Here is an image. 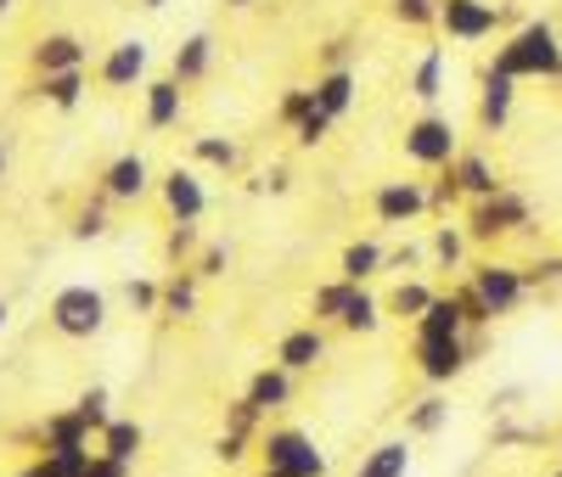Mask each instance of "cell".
<instances>
[{
  "label": "cell",
  "instance_id": "1",
  "mask_svg": "<svg viewBox=\"0 0 562 477\" xmlns=\"http://www.w3.org/2000/svg\"><path fill=\"white\" fill-rule=\"evenodd\" d=\"M490 68L506 73V79H562V39L546 18L524 23L518 34H506V45L495 52Z\"/></svg>",
  "mask_w": 562,
  "mask_h": 477
},
{
  "label": "cell",
  "instance_id": "2",
  "mask_svg": "<svg viewBox=\"0 0 562 477\" xmlns=\"http://www.w3.org/2000/svg\"><path fill=\"white\" fill-rule=\"evenodd\" d=\"M529 225V197L524 191H495V197L473 203V214H467V242H501V236L524 230Z\"/></svg>",
  "mask_w": 562,
  "mask_h": 477
},
{
  "label": "cell",
  "instance_id": "3",
  "mask_svg": "<svg viewBox=\"0 0 562 477\" xmlns=\"http://www.w3.org/2000/svg\"><path fill=\"white\" fill-rule=\"evenodd\" d=\"M259 450H265V472H281V477H326V455L299 433V427H270Z\"/></svg>",
  "mask_w": 562,
  "mask_h": 477
},
{
  "label": "cell",
  "instance_id": "4",
  "mask_svg": "<svg viewBox=\"0 0 562 477\" xmlns=\"http://www.w3.org/2000/svg\"><path fill=\"white\" fill-rule=\"evenodd\" d=\"M405 158L422 163V169H450V163L461 158L456 124L439 118V113H422L416 124H405Z\"/></svg>",
  "mask_w": 562,
  "mask_h": 477
},
{
  "label": "cell",
  "instance_id": "5",
  "mask_svg": "<svg viewBox=\"0 0 562 477\" xmlns=\"http://www.w3.org/2000/svg\"><path fill=\"white\" fill-rule=\"evenodd\" d=\"M52 326L63 331V338H97V331L108 326V298L97 293V286H63V293L52 298Z\"/></svg>",
  "mask_w": 562,
  "mask_h": 477
},
{
  "label": "cell",
  "instance_id": "6",
  "mask_svg": "<svg viewBox=\"0 0 562 477\" xmlns=\"http://www.w3.org/2000/svg\"><path fill=\"white\" fill-rule=\"evenodd\" d=\"M473 293L484 298V309L501 320V315H512L524 298H529V281H524V270L518 264H501V259H490V264H479L473 270Z\"/></svg>",
  "mask_w": 562,
  "mask_h": 477
},
{
  "label": "cell",
  "instance_id": "7",
  "mask_svg": "<svg viewBox=\"0 0 562 477\" xmlns=\"http://www.w3.org/2000/svg\"><path fill=\"white\" fill-rule=\"evenodd\" d=\"M439 29L450 39H490L501 29V7L495 0H439Z\"/></svg>",
  "mask_w": 562,
  "mask_h": 477
},
{
  "label": "cell",
  "instance_id": "8",
  "mask_svg": "<svg viewBox=\"0 0 562 477\" xmlns=\"http://www.w3.org/2000/svg\"><path fill=\"white\" fill-rule=\"evenodd\" d=\"M371 208H378L383 225H411L416 214H428L434 203H428V185H422V180H389V185H378Z\"/></svg>",
  "mask_w": 562,
  "mask_h": 477
},
{
  "label": "cell",
  "instance_id": "9",
  "mask_svg": "<svg viewBox=\"0 0 562 477\" xmlns=\"http://www.w3.org/2000/svg\"><path fill=\"white\" fill-rule=\"evenodd\" d=\"M467 365H473V349H467V338H450V343H416V371L428 376L434 388L456 382Z\"/></svg>",
  "mask_w": 562,
  "mask_h": 477
},
{
  "label": "cell",
  "instance_id": "10",
  "mask_svg": "<svg viewBox=\"0 0 562 477\" xmlns=\"http://www.w3.org/2000/svg\"><path fill=\"white\" fill-rule=\"evenodd\" d=\"M147 185H153V169L140 152H124L102 169V197L108 203H135V197H147Z\"/></svg>",
  "mask_w": 562,
  "mask_h": 477
},
{
  "label": "cell",
  "instance_id": "11",
  "mask_svg": "<svg viewBox=\"0 0 562 477\" xmlns=\"http://www.w3.org/2000/svg\"><path fill=\"white\" fill-rule=\"evenodd\" d=\"M164 203L175 214V225H198L209 214V197H203V180L192 169H169L164 174Z\"/></svg>",
  "mask_w": 562,
  "mask_h": 477
},
{
  "label": "cell",
  "instance_id": "12",
  "mask_svg": "<svg viewBox=\"0 0 562 477\" xmlns=\"http://www.w3.org/2000/svg\"><path fill=\"white\" fill-rule=\"evenodd\" d=\"M140 73H147V39H119L102 57V84L108 90H130V84H140Z\"/></svg>",
  "mask_w": 562,
  "mask_h": 477
},
{
  "label": "cell",
  "instance_id": "13",
  "mask_svg": "<svg viewBox=\"0 0 562 477\" xmlns=\"http://www.w3.org/2000/svg\"><path fill=\"white\" fill-rule=\"evenodd\" d=\"M326 360V338H321V326H299V331H288V338L276 343V365L281 371H315Z\"/></svg>",
  "mask_w": 562,
  "mask_h": 477
},
{
  "label": "cell",
  "instance_id": "14",
  "mask_svg": "<svg viewBox=\"0 0 562 477\" xmlns=\"http://www.w3.org/2000/svg\"><path fill=\"white\" fill-rule=\"evenodd\" d=\"M450 174H456V185H461V197H473V203H484V197H495V191H506V180L495 174V163H490L484 152H461V158L450 163Z\"/></svg>",
  "mask_w": 562,
  "mask_h": 477
},
{
  "label": "cell",
  "instance_id": "15",
  "mask_svg": "<svg viewBox=\"0 0 562 477\" xmlns=\"http://www.w3.org/2000/svg\"><path fill=\"white\" fill-rule=\"evenodd\" d=\"M450 338H467V315H461L456 293L434 298V304H428V315L416 320V343H450Z\"/></svg>",
  "mask_w": 562,
  "mask_h": 477
},
{
  "label": "cell",
  "instance_id": "16",
  "mask_svg": "<svg viewBox=\"0 0 562 477\" xmlns=\"http://www.w3.org/2000/svg\"><path fill=\"white\" fill-rule=\"evenodd\" d=\"M85 68V45L74 34H45L34 45V73L40 79H52V73H79Z\"/></svg>",
  "mask_w": 562,
  "mask_h": 477
},
{
  "label": "cell",
  "instance_id": "17",
  "mask_svg": "<svg viewBox=\"0 0 562 477\" xmlns=\"http://www.w3.org/2000/svg\"><path fill=\"white\" fill-rule=\"evenodd\" d=\"M512 102H518V79H506V73H484V90H479V124L484 129H506L512 118Z\"/></svg>",
  "mask_w": 562,
  "mask_h": 477
},
{
  "label": "cell",
  "instance_id": "18",
  "mask_svg": "<svg viewBox=\"0 0 562 477\" xmlns=\"http://www.w3.org/2000/svg\"><path fill=\"white\" fill-rule=\"evenodd\" d=\"M209 68H214V34H192V39L175 45V63H169L175 84H198Z\"/></svg>",
  "mask_w": 562,
  "mask_h": 477
},
{
  "label": "cell",
  "instance_id": "19",
  "mask_svg": "<svg viewBox=\"0 0 562 477\" xmlns=\"http://www.w3.org/2000/svg\"><path fill=\"white\" fill-rule=\"evenodd\" d=\"M40 439H45V455H57V450H90V427L79 421V410H57V416H45Z\"/></svg>",
  "mask_w": 562,
  "mask_h": 477
},
{
  "label": "cell",
  "instance_id": "20",
  "mask_svg": "<svg viewBox=\"0 0 562 477\" xmlns=\"http://www.w3.org/2000/svg\"><path fill=\"white\" fill-rule=\"evenodd\" d=\"M355 90H360L355 73H349V68H333V73L315 79V107H321L326 118H344V113L355 107Z\"/></svg>",
  "mask_w": 562,
  "mask_h": 477
},
{
  "label": "cell",
  "instance_id": "21",
  "mask_svg": "<svg viewBox=\"0 0 562 477\" xmlns=\"http://www.w3.org/2000/svg\"><path fill=\"white\" fill-rule=\"evenodd\" d=\"M411 472V444L405 439H389L378 450H366V461L355 466V477H405Z\"/></svg>",
  "mask_w": 562,
  "mask_h": 477
},
{
  "label": "cell",
  "instance_id": "22",
  "mask_svg": "<svg viewBox=\"0 0 562 477\" xmlns=\"http://www.w3.org/2000/svg\"><path fill=\"white\" fill-rule=\"evenodd\" d=\"M248 399L270 416V410H281V405H288L293 399V371H281V365H265L254 382H248Z\"/></svg>",
  "mask_w": 562,
  "mask_h": 477
},
{
  "label": "cell",
  "instance_id": "23",
  "mask_svg": "<svg viewBox=\"0 0 562 477\" xmlns=\"http://www.w3.org/2000/svg\"><path fill=\"white\" fill-rule=\"evenodd\" d=\"M140 444H147V433H140V421H119V416H113L108 433L97 439V450H102L108 461H119V466H135Z\"/></svg>",
  "mask_w": 562,
  "mask_h": 477
},
{
  "label": "cell",
  "instance_id": "24",
  "mask_svg": "<svg viewBox=\"0 0 562 477\" xmlns=\"http://www.w3.org/2000/svg\"><path fill=\"white\" fill-rule=\"evenodd\" d=\"M180 107H186V95L175 79H153L147 84V124L153 129H175L180 124Z\"/></svg>",
  "mask_w": 562,
  "mask_h": 477
},
{
  "label": "cell",
  "instance_id": "25",
  "mask_svg": "<svg viewBox=\"0 0 562 477\" xmlns=\"http://www.w3.org/2000/svg\"><path fill=\"white\" fill-rule=\"evenodd\" d=\"M383 264H389V259H383V248H378V242H349V248H344V264H338V281L366 286Z\"/></svg>",
  "mask_w": 562,
  "mask_h": 477
},
{
  "label": "cell",
  "instance_id": "26",
  "mask_svg": "<svg viewBox=\"0 0 562 477\" xmlns=\"http://www.w3.org/2000/svg\"><path fill=\"white\" fill-rule=\"evenodd\" d=\"M411 95H416V102H439V95H445V52H439V45L422 52V63L411 73Z\"/></svg>",
  "mask_w": 562,
  "mask_h": 477
},
{
  "label": "cell",
  "instance_id": "27",
  "mask_svg": "<svg viewBox=\"0 0 562 477\" xmlns=\"http://www.w3.org/2000/svg\"><path fill=\"white\" fill-rule=\"evenodd\" d=\"M445 421H450V399H445V394H428V399H416V405L405 410V433H416V439H434Z\"/></svg>",
  "mask_w": 562,
  "mask_h": 477
},
{
  "label": "cell",
  "instance_id": "28",
  "mask_svg": "<svg viewBox=\"0 0 562 477\" xmlns=\"http://www.w3.org/2000/svg\"><path fill=\"white\" fill-rule=\"evenodd\" d=\"M164 315H175V320L198 315V275H192V270H175V275L164 281Z\"/></svg>",
  "mask_w": 562,
  "mask_h": 477
},
{
  "label": "cell",
  "instance_id": "29",
  "mask_svg": "<svg viewBox=\"0 0 562 477\" xmlns=\"http://www.w3.org/2000/svg\"><path fill=\"white\" fill-rule=\"evenodd\" d=\"M40 95H45L52 107L74 113V107L85 102V68H79V73H52V79H40Z\"/></svg>",
  "mask_w": 562,
  "mask_h": 477
},
{
  "label": "cell",
  "instance_id": "30",
  "mask_svg": "<svg viewBox=\"0 0 562 477\" xmlns=\"http://www.w3.org/2000/svg\"><path fill=\"white\" fill-rule=\"evenodd\" d=\"M344 331H378L383 326V304L366 293V286H355V298H349V309H344V320H338Z\"/></svg>",
  "mask_w": 562,
  "mask_h": 477
},
{
  "label": "cell",
  "instance_id": "31",
  "mask_svg": "<svg viewBox=\"0 0 562 477\" xmlns=\"http://www.w3.org/2000/svg\"><path fill=\"white\" fill-rule=\"evenodd\" d=\"M192 152H198V163H214V169H237L243 163V152H237V140H231V135H198Z\"/></svg>",
  "mask_w": 562,
  "mask_h": 477
},
{
  "label": "cell",
  "instance_id": "32",
  "mask_svg": "<svg viewBox=\"0 0 562 477\" xmlns=\"http://www.w3.org/2000/svg\"><path fill=\"white\" fill-rule=\"evenodd\" d=\"M74 410H79V421L90 427V433H108V427H113V410H108V388H85L79 399H74Z\"/></svg>",
  "mask_w": 562,
  "mask_h": 477
},
{
  "label": "cell",
  "instance_id": "33",
  "mask_svg": "<svg viewBox=\"0 0 562 477\" xmlns=\"http://www.w3.org/2000/svg\"><path fill=\"white\" fill-rule=\"evenodd\" d=\"M349 298H355V286L349 281H326V286H315V320H344V309H349Z\"/></svg>",
  "mask_w": 562,
  "mask_h": 477
},
{
  "label": "cell",
  "instance_id": "34",
  "mask_svg": "<svg viewBox=\"0 0 562 477\" xmlns=\"http://www.w3.org/2000/svg\"><path fill=\"white\" fill-rule=\"evenodd\" d=\"M434 298H439V293H428L422 281H400V286H394V298H389V309H394V315H411V320H422Z\"/></svg>",
  "mask_w": 562,
  "mask_h": 477
},
{
  "label": "cell",
  "instance_id": "35",
  "mask_svg": "<svg viewBox=\"0 0 562 477\" xmlns=\"http://www.w3.org/2000/svg\"><path fill=\"white\" fill-rule=\"evenodd\" d=\"M434 259H439L445 270H456V264L467 259V230H461V225H439V230H434Z\"/></svg>",
  "mask_w": 562,
  "mask_h": 477
},
{
  "label": "cell",
  "instance_id": "36",
  "mask_svg": "<svg viewBox=\"0 0 562 477\" xmlns=\"http://www.w3.org/2000/svg\"><path fill=\"white\" fill-rule=\"evenodd\" d=\"M310 113H315V84H293L288 95H281V124H293V129H299Z\"/></svg>",
  "mask_w": 562,
  "mask_h": 477
},
{
  "label": "cell",
  "instance_id": "37",
  "mask_svg": "<svg viewBox=\"0 0 562 477\" xmlns=\"http://www.w3.org/2000/svg\"><path fill=\"white\" fill-rule=\"evenodd\" d=\"M394 18L405 29H434L439 23V0H394Z\"/></svg>",
  "mask_w": 562,
  "mask_h": 477
},
{
  "label": "cell",
  "instance_id": "38",
  "mask_svg": "<svg viewBox=\"0 0 562 477\" xmlns=\"http://www.w3.org/2000/svg\"><path fill=\"white\" fill-rule=\"evenodd\" d=\"M90 461H97V450H57V455H45V466H52V477H85Z\"/></svg>",
  "mask_w": 562,
  "mask_h": 477
},
{
  "label": "cell",
  "instance_id": "39",
  "mask_svg": "<svg viewBox=\"0 0 562 477\" xmlns=\"http://www.w3.org/2000/svg\"><path fill=\"white\" fill-rule=\"evenodd\" d=\"M456 304H461V315H467V331H484V326H495V315H490V309H484V298L473 293V281L456 286Z\"/></svg>",
  "mask_w": 562,
  "mask_h": 477
},
{
  "label": "cell",
  "instance_id": "40",
  "mask_svg": "<svg viewBox=\"0 0 562 477\" xmlns=\"http://www.w3.org/2000/svg\"><path fill=\"white\" fill-rule=\"evenodd\" d=\"M259 421H265V410H259V405H254V399L243 394L237 405H231V410H225V433H243V439H248V433H254V427H259Z\"/></svg>",
  "mask_w": 562,
  "mask_h": 477
},
{
  "label": "cell",
  "instance_id": "41",
  "mask_svg": "<svg viewBox=\"0 0 562 477\" xmlns=\"http://www.w3.org/2000/svg\"><path fill=\"white\" fill-rule=\"evenodd\" d=\"M124 298H130V309L153 315V309H164V286H158V281H130V286H124Z\"/></svg>",
  "mask_w": 562,
  "mask_h": 477
},
{
  "label": "cell",
  "instance_id": "42",
  "mask_svg": "<svg viewBox=\"0 0 562 477\" xmlns=\"http://www.w3.org/2000/svg\"><path fill=\"white\" fill-rule=\"evenodd\" d=\"M326 129H333V118H326V113L315 107V113H310V118L293 129V140H299V147H321V140H326Z\"/></svg>",
  "mask_w": 562,
  "mask_h": 477
},
{
  "label": "cell",
  "instance_id": "43",
  "mask_svg": "<svg viewBox=\"0 0 562 477\" xmlns=\"http://www.w3.org/2000/svg\"><path fill=\"white\" fill-rule=\"evenodd\" d=\"M524 281H529V286H540V281H546V286H557V281H562V253H546V259H535V264L524 270Z\"/></svg>",
  "mask_w": 562,
  "mask_h": 477
},
{
  "label": "cell",
  "instance_id": "44",
  "mask_svg": "<svg viewBox=\"0 0 562 477\" xmlns=\"http://www.w3.org/2000/svg\"><path fill=\"white\" fill-rule=\"evenodd\" d=\"M102 230H108V214H102V203H90V208L74 219V236H85V242H97Z\"/></svg>",
  "mask_w": 562,
  "mask_h": 477
},
{
  "label": "cell",
  "instance_id": "45",
  "mask_svg": "<svg viewBox=\"0 0 562 477\" xmlns=\"http://www.w3.org/2000/svg\"><path fill=\"white\" fill-rule=\"evenodd\" d=\"M192 248H198V230H192V225H175V230H169V242H164L169 259H186Z\"/></svg>",
  "mask_w": 562,
  "mask_h": 477
},
{
  "label": "cell",
  "instance_id": "46",
  "mask_svg": "<svg viewBox=\"0 0 562 477\" xmlns=\"http://www.w3.org/2000/svg\"><path fill=\"white\" fill-rule=\"evenodd\" d=\"M214 455H220L225 466H237V461L248 455V439H243V433H220V444H214Z\"/></svg>",
  "mask_w": 562,
  "mask_h": 477
},
{
  "label": "cell",
  "instance_id": "47",
  "mask_svg": "<svg viewBox=\"0 0 562 477\" xmlns=\"http://www.w3.org/2000/svg\"><path fill=\"white\" fill-rule=\"evenodd\" d=\"M456 197H461V185H456V174H450V169H445V180H439V185H434V191H428V203H434V208H450V203H456Z\"/></svg>",
  "mask_w": 562,
  "mask_h": 477
},
{
  "label": "cell",
  "instance_id": "48",
  "mask_svg": "<svg viewBox=\"0 0 562 477\" xmlns=\"http://www.w3.org/2000/svg\"><path fill=\"white\" fill-rule=\"evenodd\" d=\"M321 57H326V73H333V68H349V63H344V57H349V39H326Z\"/></svg>",
  "mask_w": 562,
  "mask_h": 477
},
{
  "label": "cell",
  "instance_id": "49",
  "mask_svg": "<svg viewBox=\"0 0 562 477\" xmlns=\"http://www.w3.org/2000/svg\"><path fill=\"white\" fill-rule=\"evenodd\" d=\"M220 270H225V248H209V253L192 264V275H220Z\"/></svg>",
  "mask_w": 562,
  "mask_h": 477
},
{
  "label": "cell",
  "instance_id": "50",
  "mask_svg": "<svg viewBox=\"0 0 562 477\" xmlns=\"http://www.w3.org/2000/svg\"><path fill=\"white\" fill-rule=\"evenodd\" d=\"M259 185H265V191H288V169H276V174H265Z\"/></svg>",
  "mask_w": 562,
  "mask_h": 477
},
{
  "label": "cell",
  "instance_id": "51",
  "mask_svg": "<svg viewBox=\"0 0 562 477\" xmlns=\"http://www.w3.org/2000/svg\"><path fill=\"white\" fill-rule=\"evenodd\" d=\"M18 477H52V466H45V455H40V461H34V466H23Z\"/></svg>",
  "mask_w": 562,
  "mask_h": 477
},
{
  "label": "cell",
  "instance_id": "52",
  "mask_svg": "<svg viewBox=\"0 0 562 477\" xmlns=\"http://www.w3.org/2000/svg\"><path fill=\"white\" fill-rule=\"evenodd\" d=\"M7 315H12V309H7V298H0V331H7Z\"/></svg>",
  "mask_w": 562,
  "mask_h": 477
},
{
  "label": "cell",
  "instance_id": "53",
  "mask_svg": "<svg viewBox=\"0 0 562 477\" xmlns=\"http://www.w3.org/2000/svg\"><path fill=\"white\" fill-rule=\"evenodd\" d=\"M225 7H237V12H243V7H254V0H225Z\"/></svg>",
  "mask_w": 562,
  "mask_h": 477
},
{
  "label": "cell",
  "instance_id": "54",
  "mask_svg": "<svg viewBox=\"0 0 562 477\" xmlns=\"http://www.w3.org/2000/svg\"><path fill=\"white\" fill-rule=\"evenodd\" d=\"M140 7H147V12H158V7H164V0H140Z\"/></svg>",
  "mask_w": 562,
  "mask_h": 477
},
{
  "label": "cell",
  "instance_id": "55",
  "mask_svg": "<svg viewBox=\"0 0 562 477\" xmlns=\"http://www.w3.org/2000/svg\"><path fill=\"white\" fill-rule=\"evenodd\" d=\"M7 12H12V0H0V18H7Z\"/></svg>",
  "mask_w": 562,
  "mask_h": 477
},
{
  "label": "cell",
  "instance_id": "56",
  "mask_svg": "<svg viewBox=\"0 0 562 477\" xmlns=\"http://www.w3.org/2000/svg\"><path fill=\"white\" fill-rule=\"evenodd\" d=\"M0 180H7V158H0Z\"/></svg>",
  "mask_w": 562,
  "mask_h": 477
},
{
  "label": "cell",
  "instance_id": "57",
  "mask_svg": "<svg viewBox=\"0 0 562 477\" xmlns=\"http://www.w3.org/2000/svg\"><path fill=\"white\" fill-rule=\"evenodd\" d=\"M265 477H281V472H265Z\"/></svg>",
  "mask_w": 562,
  "mask_h": 477
},
{
  "label": "cell",
  "instance_id": "58",
  "mask_svg": "<svg viewBox=\"0 0 562 477\" xmlns=\"http://www.w3.org/2000/svg\"><path fill=\"white\" fill-rule=\"evenodd\" d=\"M551 477H562V466H557V472H551Z\"/></svg>",
  "mask_w": 562,
  "mask_h": 477
},
{
  "label": "cell",
  "instance_id": "59",
  "mask_svg": "<svg viewBox=\"0 0 562 477\" xmlns=\"http://www.w3.org/2000/svg\"><path fill=\"white\" fill-rule=\"evenodd\" d=\"M557 450H562V444H557Z\"/></svg>",
  "mask_w": 562,
  "mask_h": 477
}]
</instances>
